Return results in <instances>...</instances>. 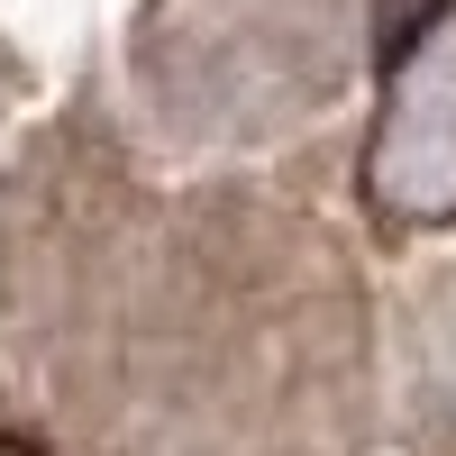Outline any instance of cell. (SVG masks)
Returning a JSON list of instances; mask_svg holds the SVG:
<instances>
[{
  "mask_svg": "<svg viewBox=\"0 0 456 456\" xmlns=\"http://www.w3.org/2000/svg\"><path fill=\"white\" fill-rule=\"evenodd\" d=\"M0 456H46V447H37V438H0Z\"/></svg>",
  "mask_w": 456,
  "mask_h": 456,
  "instance_id": "7a4b0ae2",
  "label": "cell"
},
{
  "mask_svg": "<svg viewBox=\"0 0 456 456\" xmlns=\"http://www.w3.org/2000/svg\"><path fill=\"white\" fill-rule=\"evenodd\" d=\"M374 19H384V55L402 64V55H420L429 37H438V28L456 19V0H384Z\"/></svg>",
  "mask_w": 456,
  "mask_h": 456,
  "instance_id": "6da1fadb",
  "label": "cell"
}]
</instances>
